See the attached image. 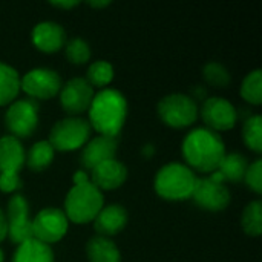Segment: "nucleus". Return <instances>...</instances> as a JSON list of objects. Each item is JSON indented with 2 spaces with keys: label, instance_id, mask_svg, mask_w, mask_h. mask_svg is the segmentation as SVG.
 <instances>
[{
  "label": "nucleus",
  "instance_id": "obj_14",
  "mask_svg": "<svg viewBox=\"0 0 262 262\" xmlns=\"http://www.w3.org/2000/svg\"><path fill=\"white\" fill-rule=\"evenodd\" d=\"M31 40H32V45L38 51L45 54H54L64 48L66 31L63 29L61 25L55 21H51V20L40 21L32 28Z\"/></svg>",
  "mask_w": 262,
  "mask_h": 262
},
{
  "label": "nucleus",
  "instance_id": "obj_4",
  "mask_svg": "<svg viewBox=\"0 0 262 262\" xmlns=\"http://www.w3.org/2000/svg\"><path fill=\"white\" fill-rule=\"evenodd\" d=\"M104 207L103 192L91 181L84 184H74L64 198V215L69 223L88 224L95 220Z\"/></svg>",
  "mask_w": 262,
  "mask_h": 262
},
{
  "label": "nucleus",
  "instance_id": "obj_23",
  "mask_svg": "<svg viewBox=\"0 0 262 262\" xmlns=\"http://www.w3.org/2000/svg\"><path fill=\"white\" fill-rule=\"evenodd\" d=\"M249 164L250 163L247 161V158L243 154L233 152V154L224 155V158L221 160L216 170L221 172V175L224 177V181L239 183V181H244Z\"/></svg>",
  "mask_w": 262,
  "mask_h": 262
},
{
  "label": "nucleus",
  "instance_id": "obj_3",
  "mask_svg": "<svg viewBox=\"0 0 262 262\" xmlns=\"http://www.w3.org/2000/svg\"><path fill=\"white\" fill-rule=\"evenodd\" d=\"M196 175L181 163H167L155 175V192L167 201H186L192 198Z\"/></svg>",
  "mask_w": 262,
  "mask_h": 262
},
{
  "label": "nucleus",
  "instance_id": "obj_25",
  "mask_svg": "<svg viewBox=\"0 0 262 262\" xmlns=\"http://www.w3.org/2000/svg\"><path fill=\"white\" fill-rule=\"evenodd\" d=\"M241 224L249 236H261L262 233V203L255 200L249 203L243 212Z\"/></svg>",
  "mask_w": 262,
  "mask_h": 262
},
{
  "label": "nucleus",
  "instance_id": "obj_28",
  "mask_svg": "<svg viewBox=\"0 0 262 262\" xmlns=\"http://www.w3.org/2000/svg\"><path fill=\"white\" fill-rule=\"evenodd\" d=\"M203 77L210 86L215 88H227L232 80L229 69L218 61H209L203 68Z\"/></svg>",
  "mask_w": 262,
  "mask_h": 262
},
{
  "label": "nucleus",
  "instance_id": "obj_21",
  "mask_svg": "<svg viewBox=\"0 0 262 262\" xmlns=\"http://www.w3.org/2000/svg\"><path fill=\"white\" fill-rule=\"evenodd\" d=\"M20 92V74L11 64L0 61V106L11 104Z\"/></svg>",
  "mask_w": 262,
  "mask_h": 262
},
{
  "label": "nucleus",
  "instance_id": "obj_12",
  "mask_svg": "<svg viewBox=\"0 0 262 262\" xmlns=\"http://www.w3.org/2000/svg\"><path fill=\"white\" fill-rule=\"evenodd\" d=\"M60 104L69 117H80L86 112L94 98V88L81 77L71 78L60 89Z\"/></svg>",
  "mask_w": 262,
  "mask_h": 262
},
{
  "label": "nucleus",
  "instance_id": "obj_6",
  "mask_svg": "<svg viewBox=\"0 0 262 262\" xmlns=\"http://www.w3.org/2000/svg\"><path fill=\"white\" fill-rule=\"evenodd\" d=\"M158 115L161 121L173 129L192 126L200 115L196 101L186 94H169L158 103Z\"/></svg>",
  "mask_w": 262,
  "mask_h": 262
},
{
  "label": "nucleus",
  "instance_id": "obj_18",
  "mask_svg": "<svg viewBox=\"0 0 262 262\" xmlns=\"http://www.w3.org/2000/svg\"><path fill=\"white\" fill-rule=\"evenodd\" d=\"M127 224V212L120 204L104 206L94 220V227L98 236L111 238L118 235Z\"/></svg>",
  "mask_w": 262,
  "mask_h": 262
},
{
  "label": "nucleus",
  "instance_id": "obj_31",
  "mask_svg": "<svg viewBox=\"0 0 262 262\" xmlns=\"http://www.w3.org/2000/svg\"><path fill=\"white\" fill-rule=\"evenodd\" d=\"M21 189L20 175H0V190L3 193H15Z\"/></svg>",
  "mask_w": 262,
  "mask_h": 262
},
{
  "label": "nucleus",
  "instance_id": "obj_17",
  "mask_svg": "<svg viewBox=\"0 0 262 262\" xmlns=\"http://www.w3.org/2000/svg\"><path fill=\"white\" fill-rule=\"evenodd\" d=\"M25 160L26 150L18 138L12 135L0 138V175H20Z\"/></svg>",
  "mask_w": 262,
  "mask_h": 262
},
{
  "label": "nucleus",
  "instance_id": "obj_35",
  "mask_svg": "<svg viewBox=\"0 0 262 262\" xmlns=\"http://www.w3.org/2000/svg\"><path fill=\"white\" fill-rule=\"evenodd\" d=\"M88 5H89V6H92V8H104V6H109V5H111V2H109V0H100V2H88Z\"/></svg>",
  "mask_w": 262,
  "mask_h": 262
},
{
  "label": "nucleus",
  "instance_id": "obj_5",
  "mask_svg": "<svg viewBox=\"0 0 262 262\" xmlns=\"http://www.w3.org/2000/svg\"><path fill=\"white\" fill-rule=\"evenodd\" d=\"M92 127L86 118L81 117H66L58 120L49 132V144L54 150L72 152L84 147L91 140Z\"/></svg>",
  "mask_w": 262,
  "mask_h": 262
},
{
  "label": "nucleus",
  "instance_id": "obj_36",
  "mask_svg": "<svg viewBox=\"0 0 262 262\" xmlns=\"http://www.w3.org/2000/svg\"><path fill=\"white\" fill-rule=\"evenodd\" d=\"M5 261V255H3V250L0 249V262Z\"/></svg>",
  "mask_w": 262,
  "mask_h": 262
},
{
  "label": "nucleus",
  "instance_id": "obj_1",
  "mask_svg": "<svg viewBox=\"0 0 262 262\" xmlns=\"http://www.w3.org/2000/svg\"><path fill=\"white\" fill-rule=\"evenodd\" d=\"M181 152L187 167L201 173H212L226 155V143L218 132L196 127L184 137Z\"/></svg>",
  "mask_w": 262,
  "mask_h": 262
},
{
  "label": "nucleus",
  "instance_id": "obj_27",
  "mask_svg": "<svg viewBox=\"0 0 262 262\" xmlns=\"http://www.w3.org/2000/svg\"><path fill=\"white\" fill-rule=\"evenodd\" d=\"M243 140L246 146L256 152H262V117L261 115H250L244 126H243Z\"/></svg>",
  "mask_w": 262,
  "mask_h": 262
},
{
  "label": "nucleus",
  "instance_id": "obj_8",
  "mask_svg": "<svg viewBox=\"0 0 262 262\" xmlns=\"http://www.w3.org/2000/svg\"><path fill=\"white\" fill-rule=\"evenodd\" d=\"M61 84L60 74L49 68L31 69L20 78V91L31 100H51L60 92Z\"/></svg>",
  "mask_w": 262,
  "mask_h": 262
},
{
  "label": "nucleus",
  "instance_id": "obj_2",
  "mask_svg": "<svg viewBox=\"0 0 262 262\" xmlns=\"http://www.w3.org/2000/svg\"><path fill=\"white\" fill-rule=\"evenodd\" d=\"M88 112V121L98 135L117 138L127 118V100L120 91L106 88L94 95Z\"/></svg>",
  "mask_w": 262,
  "mask_h": 262
},
{
  "label": "nucleus",
  "instance_id": "obj_13",
  "mask_svg": "<svg viewBox=\"0 0 262 262\" xmlns=\"http://www.w3.org/2000/svg\"><path fill=\"white\" fill-rule=\"evenodd\" d=\"M192 200L207 212H221L230 204V192L224 184L213 183L209 177L196 178Z\"/></svg>",
  "mask_w": 262,
  "mask_h": 262
},
{
  "label": "nucleus",
  "instance_id": "obj_29",
  "mask_svg": "<svg viewBox=\"0 0 262 262\" xmlns=\"http://www.w3.org/2000/svg\"><path fill=\"white\" fill-rule=\"evenodd\" d=\"M64 55L72 64H84L91 58V46L81 37H75L64 45Z\"/></svg>",
  "mask_w": 262,
  "mask_h": 262
},
{
  "label": "nucleus",
  "instance_id": "obj_15",
  "mask_svg": "<svg viewBox=\"0 0 262 262\" xmlns=\"http://www.w3.org/2000/svg\"><path fill=\"white\" fill-rule=\"evenodd\" d=\"M117 149L118 143L115 138L97 135L84 144L81 152V164L88 170H92L98 164L114 160L117 155Z\"/></svg>",
  "mask_w": 262,
  "mask_h": 262
},
{
  "label": "nucleus",
  "instance_id": "obj_30",
  "mask_svg": "<svg viewBox=\"0 0 262 262\" xmlns=\"http://www.w3.org/2000/svg\"><path fill=\"white\" fill-rule=\"evenodd\" d=\"M244 181L247 184V187L250 190H253L255 193L261 195L262 193V160L258 158L253 163L249 164V169L246 172Z\"/></svg>",
  "mask_w": 262,
  "mask_h": 262
},
{
  "label": "nucleus",
  "instance_id": "obj_26",
  "mask_svg": "<svg viewBox=\"0 0 262 262\" xmlns=\"http://www.w3.org/2000/svg\"><path fill=\"white\" fill-rule=\"evenodd\" d=\"M241 97L255 106H259L262 103V71L255 69L246 75V78L241 83Z\"/></svg>",
  "mask_w": 262,
  "mask_h": 262
},
{
  "label": "nucleus",
  "instance_id": "obj_7",
  "mask_svg": "<svg viewBox=\"0 0 262 262\" xmlns=\"http://www.w3.org/2000/svg\"><path fill=\"white\" fill-rule=\"evenodd\" d=\"M5 123L12 137L18 140L31 137L38 126L37 103L31 98L14 100L5 114Z\"/></svg>",
  "mask_w": 262,
  "mask_h": 262
},
{
  "label": "nucleus",
  "instance_id": "obj_34",
  "mask_svg": "<svg viewBox=\"0 0 262 262\" xmlns=\"http://www.w3.org/2000/svg\"><path fill=\"white\" fill-rule=\"evenodd\" d=\"M72 180H74V184H84V183H89V175L83 170H77Z\"/></svg>",
  "mask_w": 262,
  "mask_h": 262
},
{
  "label": "nucleus",
  "instance_id": "obj_10",
  "mask_svg": "<svg viewBox=\"0 0 262 262\" xmlns=\"http://www.w3.org/2000/svg\"><path fill=\"white\" fill-rule=\"evenodd\" d=\"M8 238L14 244H21L32 238V220L29 216V206L23 195L14 193L8 201L6 209Z\"/></svg>",
  "mask_w": 262,
  "mask_h": 262
},
{
  "label": "nucleus",
  "instance_id": "obj_19",
  "mask_svg": "<svg viewBox=\"0 0 262 262\" xmlns=\"http://www.w3.org/2000/svg\"><path fill=\"white\" fill-rule=\"evenodd\" d=\"M12 262H54V252L51 246L31 238L17 246Z\"/></svg>",
  "mask_w": 262,
  "mask_h": 262
},
{
  "label": "nucleus",
  "instance_id": "obj_24",
  "mask_svg": "<svg viewBox=\"0 0 262 262\" xmlns=\"http://www.w3.org/2000/svg\"><path fill=\"white\" fill-rule=\"evenodd\" d=\"M114 66L106 61V60H97L94 63H91L88 66L86 71V81L92 86V88H98L106 89V86H109L114 80Z\"/></svg>",
  "mask_w": 262,
  "mask_h": 262
},
{
  "label": "nucleus",
  "instance_id": "obj_22",
  "mask_svg": "<svg viewBox=\"0 0 262 262\" xmlns=\"http://www.w3.org/2000/svg\"><path fill=\"white\" fill-rule=\"evenodd\" d=\"M54 155L55 150L54 147L49 144L48 140H41L34 143L29 150L26 152V160L25 164L35 173L43 172L46 167H49V164L54 161Z\"/></svg>",
  "mask_w": 262,
  "mask_h": 262
},
{
  "label": "nucleus",
  "instance_id": "obj_20",
  "mask_svg": "<svg viewBox=\"0 0 262 262\" xmlns=\"http://www.w3.org/2000/svg\"><path fill=\"white\" fill-rule=\"evenodd\" d=\"M89 262H121V255L114 241L104 236H94L86 244Z\"/></svg>",
  "mask_w": 262,
  "mask_h": 262
},
{
  "label": "nucleus",
  "instance_id": "obj_16",
  "mask_svg": "<svg viewBox=\"0 0 262 262\" xmlns=\"http://www.w3.org/2000/svg\"><path fill=\"white\" fill-rule=\"evenodd\" d=\"M91 183L103 190H115L127 180V167L118 160H109L91 170Z\"/></svg>",
  "mask_w": 262,
  "mask_h": 262
},
{
  "label": "nucleus",
  "instance_id": "obj_11",
  "mask_svg": "<svg viewBox=\"0 0 262 262\" xmlns=\"http://www.w3.org/2000/svg\"><path fill=\"white\" fill-rule=\"evenodd\" d=\"M201 118L206 124L204 127L220 134L235 127L238 112L229 100L223 97H209L201 106Z\"/></svg>",
  "mask_w": 262,
  "mask_h": 262
},
{
  "label": "nucleus",
  "instance_id": "obj_9",
  "mask_svg": "<svg viewBox=\"0 0 262 262\" xmlns=\"http://www.w3.org/2000/svg\"><path fill=\"white\" fill-rule=\"evenodd\" d=\"M69 229V220L64 212L57 207H46L40 210L32 220V238L48 246L64 238Z\"/></svg>",
  "mask_w": 262,
  "mask_h": 262
},
{
  "label": "nucleus",
  "instance_id": "obj_33",
  "mask_svg": "<svg viewBox=\"0 0 262 262\" xmlns=\"http://www.w3.org/2000/svg\"><path fill=\"white\" fill-rule=\"evenodd\" d=\"M8 238V223H6V215L0 209V243Z\"/></svg>",
  "mask_w": 262,
  "mask_h": 262
},
{
  "label": "nucleus",
  "instance_id": "obj_32",
  "mask_svg": "<svg viewBox=\"0 0 262 262\" xmlns=\"http://www.w3.org/2000/svg\"><path fill=\"white\" fill-rule=\"evenodd\" d=\"M51 5L52 6H55V8H61V9H71V8H75V6H78L80 5V2L78 0H60V2H51Z\"/></svg>",
  "mask_w": 262,
  "mask_h": 262
}]
</instances>
